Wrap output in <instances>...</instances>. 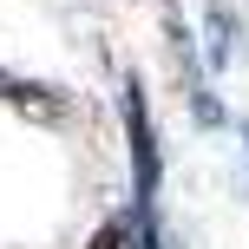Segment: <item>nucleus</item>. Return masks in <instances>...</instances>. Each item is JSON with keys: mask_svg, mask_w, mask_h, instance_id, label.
<instances>
[{"mask_svg": "<svg viewBox=\"0 0 249 249\" xmlns=\"http://www.w3.org/2000/svg\"><path fill=\"white\" fill-rule=\"evenodd\" d=\"M118 112H124V138H131V210H158V190H164V151H158V124H151L144 79H138V72L124 79Z\"/></svg>", "mask_w": 249, "mask_h": 249, "instance_id": "obj_1", "label": "nucleus"}, {"mask_svg": "<svg viewBox=\"0 0 249 249\" xmlns=\"http://www.w3.org/2000/svg\"><path fill=\"white\" fill-rule=\"evenodd\" d=\"M203 46H210V66L236 59V13H230L223 0H210V13H203Z\"/></svg>", "mask_w": 249, "mask_h": 249, "instance_id": "obj_2", "label": "nucleus"}, {"mask_svg": "<svg viewBox=\"0 0 249 249\" xmlns=\"http://www.w3.org/2000/svg\"><path fill=\"white\" fill-rule=\"evenodd\" d=\"M0 99H7V105H26L33 118L59 112V99H46V86H26V79H13V72H0Z\"/></svg>", "mask_w": 249, "mask_h": 249, "instance_id": "obj_3", "label": "nucleus"}, {"mask_svg": "<svg viewBox=\"0 0 249 249\" xmlns=\"http://www.w3.org/2000/svg\"><path fill=\"white\" fill-rule=\"evenodd\" d=\"M92 249H138V216H112L92 230Z\"/></svg>", "mask_w": 249, "mask_h": 249, "instance_id": "obj_4", "label": "nucleus"}, {"mask_svg": "<svg viewBox=\"0 0 249 249\" xmlns=\"http://www.w3.org/2000/svg\"><path fill=\"white\" fill-rule=\"evenodd\" d=\"M138 216V249H171V236H164V223H158V210H131Z\"/></svg>", "mask_w": 249, "mask_h": 249, "instance_id": "obj_5", "label": "nucleus"}, {"mask_svg": "<svg viewBox=\"0 0 249 249\" xmlns=\"http://www.w3.org/2000/svg\"><path fill=\"white\" fill-rule=\"evenodd\" d=\"M236 138H243V190H249V124H236Z\"/></svg>", "mask_w": 249, "mask_h": 249, "instance_id": "obj_6", "label": "nucleus"}]
</instances>
